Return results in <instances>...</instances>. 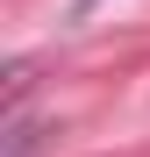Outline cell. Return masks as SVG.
Returning a JSON list of instances; mask_svg holds the SVG:
<instances>
[{"mask_svg":"<svg viewBox=\"0 0 150 157\" xmlns=\"http://www.w3.org/2000/svg\"><path fill=\"white\" fill-rule=\"evenodd\" d=\"M7 157H36V128L21 121V114L7 121Z\"/></svg>","mask_w":150,"mask_h":157,"instance_id":"6da1fadb","label":"cell"},{"mask_svg":"<svg viewBox=\"0 0 150 157\" xmlns=\"http://www.w3.org/2000/svg\"><path fill=\"white\" fill-rule=\"evenodd\" d=\"M79 7H100V0H79Z\"/></svg>","mask_w":150,"mask_h":157,"instance_id":"7a4b0ae2","label":"cell"}]
</instances>
